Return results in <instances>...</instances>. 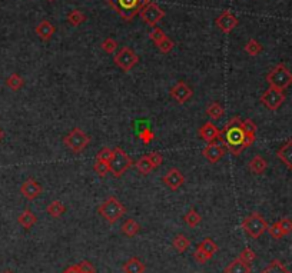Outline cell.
Instances as JSON below:
<instances>
[{
    "label": "cell",
    "mask_w": 292,
    "mask_h": 273,
    "mask_svg": "<svg viewBox=\"0 0 292 273\" xmlns=\"http://www.w3.org/2000/svg\"><path fill=\"white\" fill-rule=\"evenodd\" d=\"M18 222H19V225L22 227H25V229H30V227H33L36 223H38V217L36 215L32 212V210H23L22 213L18 217Z\"/></svg>",
    "instance_id": "ffe728a7"
},
{
    "label": "cell",
    "mask_w": 292,
    "mask_h": 273,
    "mask_svg": "<svg viewBox=\"0 0 292 273\" xmlns=\"http://www.w3.org/2000/svg\"><path fill=\"white\" fill-rule=\"evenodd\" d=\"M118 42L115 40V39L112 38H106L102 42V45H101V47L104 49V52H106L108 55H112V53H115L116 52V49H118Z\"/></svg>",
    "instance_id": "e575fe53"
},
{
    "label": "cell",
    "mask_w": 292,
    "mask_h": 273,
    "mask_svg": "<svg viewBox=\"0 0 292 273\" xmlns=\"http://www.w3.org/2000/svg\"><path fill=\"white\" fill-rule=\"evenodd\" d=\"M215 23H217V26L219 29H221V32H224V33H231L234 29L238 26V18H235L231 12H222L219 16L217 18V20H215Z\"/></svg>",
    "instance_id": "4fadbf2b"
},
{
    "label": "cell",
    "mask_w": 292,
    "mask_h": 273,
    "mask_svg": "<svg viewBox=\"0 0 292 273\" xmlns=\"http://www.w3.org/2000/svg\"><path fill=\"white\" fill-rule=\"evenodd\" d=\"M268 233L271 235V237H273V239H276V240H279V239H282L283 236V232L282 229H281V225H279V222H275V223H272L271 226H268Z\"/></svg>",
    "instance_id": "8d00e7d4"
},
{
    "label": "cell",
    "mask_w": 292,
    "mask_h": 273,
    "mask_svg": "<svg viewBox=\"0 0 292 273\" xmlns=\"http://www.w3.org/2000/svg\"><path fill=\"white\" fill-rule=\"evenodd\" d=\"M66 19L72 26H80V25L86 20V16L85 13L80 12V10H72V12L66 16Z\"/></svg>",
    "instance_id": "1f68e13d"
},
{
    "label": "cell",
    "mask_w": 292,
    "mask_h": 273,
    "mask_svg": "<svg viewBox=\"0 0 292 273\" xmlns=\"http://www.w3.org/2000/svg\"><path fill=\"white\" fill-rule=\"evenodd\" d=\"M197 249H199L201 252H204V253L207 254L208 257H209V260L215 256V253L218 252V245L211 239V237H207V239H204L198 246H197Z\"/></svg>",
    "instance_id": "7402d4cb"
},
{
    "label": "cell",
    "mask_w": 292,
    "mask_h": 273,
    "mask_svg": "<svg viewBox=\"0 0 292 273\" xmlns=\"http://www.w3.org/2000/svg\"><path fill=\"white\" fill-rule=\"evenodd\" d=\"M242 129H244V132L245 134H256V124H255L254 120H251V119H245V120H242Z\"/></svg>",
    "instance_id": "ab89813d"
},
{
    "label": "cell",
    "mask_w": 292,
    "mask_h": 273,
    "mask_svg": "<svg viewBox=\"0 0 292 273\" xmlns=\"http://www.w3.org/2000/svg\"><path fill=\"white\" fill-rule=\"evenodd\" d=\"M112 149H109V148H104V149H101V151L98 152V155H96V160H102V162H111L112 159Z\"/></svg>",
    "instance_id": "60d3db41"
},
{
    "label": "cell",
    "mask_w": 292,
    "mask_h": 273,
    "mask_svg": "<svg viewBox=\"0 0 292 273\" xmlns=\"http://www.w3.org/2000/svg\"><path fill=\"white\" fill-rule=\"evenodd\" d=\"M135 166H136V169L138 172L143 175V176H146V175H149L152 170L155 169V166L152 165V162L148 158V155H145V156H142L139 159L136 160V163H135Z\"/></svg>",
    "instance_id": "cb8c5ba5"
},
{
    "label": "cell",
    "mask_w": 292,
    "mask_h": 273,
    "mask_svg": "<svg viewBox=\"0 0 292 273\" xmlns=\"http://www.w3.org/2000/svg\"><path fill=\"white\" fill-rule=\"evenodd\" d=\"M3 273H13V272H10V270H6V272H3Z\"/></svg>",
    "instance_id": "681fc988"
},
{
    "label": "cell",
    "mask_w": 292,
    "mask_h": 273,
    "mask_svg": "<svg viewBox=\"0 0 292 273\" xmlns=\"http://www.w3.org/2000/svg\"><path fill=\"white\" fill-rule=\"evenodd\" d=\"M266 168H268V162L262 156H259V155L254 156L251 159V162H249V170L254 175H262V173H265Z\"/></svg>",
    "instance_id": "603a6c76"
},
{
    "label": "cell",
    "mask_w": 292,
    "mask_h": 273,
    "mask_svg": "<svg viewBox=\"0 0 292 273\" xmlns=\"http://www.w3.org/2000/svg\"><path fill=\"white\" fill-rule=\"evenodd\" d=\"M261 273H291V272H289V269H288L281 260L273 259L272 262L268 264Z\"/></svg>",
    "instance_id": "f1b7e54d"
},
{
    "label": "cell",
    "mask_w": 292,
    "mask_h": 273,
    "mask_svg": "<svg viewBox=\"0 0 292 273\" xmlns=\"http://www.w3.org/2000/svg\"><path fill=\"white\" fill-rule=\"evenodd\" d=\"M162 182L166 185V188H169L170 190L176 192L185 183V176L182 175V172L178 168H172V169H169V172H166L163 175Z\"/></svg>",
    "instance_id": "7c38bea8"
},
{
    "label": "cell",
    "mask_w": 292,
    "mask_h": 273,
    "mask_svg": "<svg viewBox=\"0 0 292 273\" xmlns=\"http://www.w3.org/2000/svg\"><path fill=\"white\" fill-rule=\"evenodd\" d=\"M106 2L126 22H132L135 16L146 5L151 3V0H106Z\"/></svg>",
    "instance_id": "7a4b0ae2"
},
{
    "label": "cell",
    "mask_w": 292,
    "mask_h": 273,
    "mask_svg": "<svg viewBox=\"0 0 292 273\" xmlns=\"http://www.w3.org/2000/svg\"><path fill=\"white\" fill-rule=\"evenodd\" d=\"M202 155L205 156V159L209 162V163H218L219 160L224 158L225 155V149L222 145H218V143H209L204 148L202 151Z\"/></svg>",
    "instance_id": "2e32d148"
},
{
    "label": "cell",
    "mask_w": 292,
    "mask_h": 273,
    "mask_svg": "<svg viewBox=\"0 0 292 273\" xmlns=\"http://www.w3.org/2000/svg\"><path fill=\"white\" fill-rule=\"evenodd\" d=\"M3 138H5V132L2 130V127H0V142L3 141Z\"/></svg>",
    "instance_id": "c3c4849f"
},
{
    "label": "cell",
    "mask_w": 292,
    "mask_h": 273,
    "mask_svg": "<svg viewBox=\"0 0 292 273\" xmlns=\"http://www.w3.org/2000/svg\"><path fill=\"white\" fill-rule=\"evenodd\" d=\"M139 230H141L139 223H138V222H135L133 219H126V220H125V223L122 225V233L125 236H128V237H133V236H136L138 233H139Z\"/></svg>",
    "instance_id": "484cf974"
},
{
    "label": "cell",
    "mask_w": 292,
    "mask_h": 273,
    "mask_svg": "<svg viewBox=\"0 0 292 273\" xmlns=\"http://www.w3.org/2000/svg\"><path fill=\"white\" fill-rule=\"evenodd\" d=\"M25 85V80H23V77L19 76L18 73H13V75H10L8 79H6V86L12 89L13 92H18L20 90L22 87Z\"/></svg>",
    "instance_id": "f546056e"
},
{
    "label": "cell",
    "mask_w": 292,
    "mask_h": 273,
    "mask_svg": "<svg viewBox=\"0 0 292 273\" xmlns=\"http://www.w3.org/2000/svg\"><path fill=\"white\" fill-rule=\"evenodd\" d=\"M148 158H149V160H151L152 165H153L155 168H158V166H160V165L163 163V156L160 155L159 152H152V153L148 155Z\"/></svg>",
    "instance_id": "7bdbcfd3"
},
{
    "label": "cell",
    "mask_w": 292,
    "mask_h": 273,
    "mask_svg": "<svg viewBox=\"0 0 292 273\" xmlns=\"http://www.w3.org/2000/svg\"><path fill=\"white\" fill-rule=\"evenodd\" d=\"M262 45L256 40V39H251L245 45V52L249 56H258L262 52Z\"/></svg>",
    "instance_id": "d6a6232c"
},
{
    "label": "cell",
    "mask_w": 292,
    "mask_h": 273,
    "mask_svg": "<svg viewBox=\"0 0 292 273\" xmlns=\"http://www.w3.org/2000/svg\"><path fill=\"white\" fill-rule=\"evenodd\" d=\"M198 133L199 138L204 142H207V145H209V143H217L218 139H219V134H221V130L215 126V123L207 122L199 127Z\"/></svg>",
    "instance_id": "5bb4252c"
},
{
    "label": "cell",
    "mask_w": 292,
    "mask_h": 273,
    "mask_svg": "<svg viewBox=\"0 0 292 273\" xmlns=\"http://www.w3.org/2000/svg\"><path fill=\"white\" fill-rule=\"evenodd\" d=\"M165 36H166V35H165V32H163L160 28H158V26H155V28L152 29L151 32H149V39H151L155 45H158V43H159L160 40L165 38Z\"/></svg>",
    "instance_id": "f35d334b"
},
{
    "label": "cell",
    "mask_w": 292,
    "mask_h": 273,
    "mask_svg": "<svg viewBox=\"0 0 292 273\" xmlns=\"http://www.w3.org/2000/svg\"><path fill=\"white\" fill-rule=\"evenodd\" d=\"M279 225H281V229H282L283 235H289L292 233V220L289 217H282L281 220H278Z\"/></svg>",
    "instance_id": "b9f144b4"
},
{
    "label": "cell",
    "mask_w": 292,
    "mask_h": 273,
    "mask_svg": "<svg viewBox=\"0 0 292 273\" xmlns=\"http://www.w3.org/2000/svg\"><path fill=\"white\" fill-rule=\"evenodd\" d=\"M276 156L288 169L292 170V139H289L286 143H283L282 146L276 151Z\"/></svg>",
    "instance_id": "e0dca14e"
},
{
    "label": "cell",
    "mask_w": 292,
    "mask_h": 273,
    "mask_svg": "<svg viewBox=\"0 0 292 273\" xmlns=\"http://www.w3.org/2000/svg\"><path fill=\"white\" fill-rule=\"evenodd\" d=\"M47 2H55V0H47Z\"/></svg>",
    "instance_id": "f907efd6"
},
{
    "label": "cell",
    "mask_w": 292,
    "mask_h": 273,
    "mask_svg": "<svg viewBox=\"0 0 292 273\" xmlns=\"http://www.w3.org/2000/svg\"><path fill=\"white\" fill-rule=\"evenodd\" d=\"M218 142L222 143V146L226 148L234 156H239L245 151V132L242 129V120L235 116L229 122L226 123L225 127L221 130Z\"/></svg>",
    "instance_id": "6da1fadb"
},
{
    "label": "cell",
    "mask_w": 292,
    "mask_h": 273,
    "mask_svg": "<svg viewBox=\"0 0 292 273\" xmlns=\"http://www.w3.org/2000/svg\"><path fill=\"white\" fill-rule=\"evenodd\" d=\"M169 94L172 96V99L175 100V102H178V103H186L189 99L193 96V92H192V89L189 87L185 82H176L175 85L170 87Z\"/></svg>",
    "instance_id": "8fae6325"
},
{
    "label": "cell",
    "mask_w": 292,
    "mask_h": 273,
    "mask_svg": "<svg viewBox=\"0 0 292 273\" xmlns=\"http://www.w3.org/2000/svg\"><path fill=\"white\" fill-rule=\"evenodd\" d=\"M183 220H185V223H186L188 226L197 227L199 223H201L202 217H201V215H199L195 209H189L188 212L185 213V216H183Z\"/></svg>",
    "instance_id": "4dcf8cb0"
},
{
    "label": "cell",
    "mask_w": 292,
    "mask_h": 273,
    "mask_svg": "<svg viewBox=\"0 0 292 273\" xmlns=\"http://www.w3.org/2000/svg\"><path fill=\"white\" fill-rule=\"evenodd\" d=\"M47 215L52 217H60L65 212H66V207L65 205L60 202V200H53L46 209Z\"/></svg>",
    "instance_id": "83f0119b"
},
{
    "label": "cell",
    "mask_w": 292,
    "mask_h": 273,
    "mask_svg": "<svg viewBox=\"0 0 292 273\" xmlns=\"http://www.w3.org/2000/svg\"><path fill=\"white\" fill-rule=\"evenodd\" d=\"M266 82L271 87H276L285 90L292 85V73L288 67L285 66L283 63H279L275 67H272L268 75H266Z\"/></svg>",
    "instance_id": "277c9868"
},
{
    "label": "cell",
    "mask_w": 292,
    "mask_h": 273,
    "mask_svg": "<svg viewBox=\"0 0 292 273\" xmlns=\"http://www.w3.org/2000/svg\"><path fill=\"white\" fill-rule=\"evenodd\" d=\"M153 138H155V134H153V132H152L151 129H145L143 132L141 133V141L143 142V143H151L152 141H153Z\"/></svg>",
    "instance_id": "bcb514c9"
},
{
    "label": "cell",
    "mask_w": 292,
    "mask_h": 273,
    "mask_svg": "<svg viewBox=\"0 0 292 273\" xmlns=\"http://www.w3.org/2000/svg\"><path fill=\"white\" fill-rule=\"evenodd\" d=\"M172 246H173V249H175L178 253H183V252L188 250V247L190 246V240H189L186 236L180 233V235H176L173 237Z\"/></svg>",
    "instance_id": "d4e9b609"
},
{
    "label": "cell",
    "mask_w": 292,
    "mask_h": 273,
    "mask_svg": "<svg viewBox=\"0 0 292 273\" xmlns=\"http://www.w3.org/2000/svg\"><path fill=\"white\" fill-rule=\"evenodd\" d=\"M139 16L143 23L149 25L152 28H155L160 20L165 18V10L160 8L158 3L151 2L149 5H146L143 9L139 12Z\"/></svg>",
    "instance_id": "30bf717a"
},
{
    "label": "cell",
    "mask_w": 292,
    "mask_h": 273,
    "mask_svg": "<svg viewBox=\"0 0 292 273\" xmlns=\"http://www.w3.org/2000/svg\"><path fill=\"white\" fill-rule=\"evenodd\" d=\"M156 46H158V49H159L162 53H170V52L173 50V47H175V43H173L172 39H169L168 36H165Z\"/></svg>",
    "instance_id": "d590c367"
},
{
    "label": "cell",
    "mask_w": 292,
    "mask_h": 273,
    "mask_svg": "<svg viewBox=\"0 0 292 273\" xmlns=\"http://www.w3.org/2000/svg\"><path fill=\"white\" fill-rule=\"evenodd\" d=\"M132 159L129 158L126 152L121 148H115L112 152V159L109 162L111 173L115 178H121L123 176V173L128 172V169L132 166Z\"/></svg>",
    "instance_id": "8992f818"
},
{
    "label": "cell",
    "mask_w": 292,
    "mask_h": 273,
    "mask_svg": "<svg viewBox=\"0 0 292 273\" xmlns=\"http://www.w3.org/2000/svg\"><path fill=\"white\" fill-rule=\"evenodd\" d=\"M77 266H79L80 273H96V269H94L93 264L90 263V262H87V260H82Z\"/></svg>",
    "instance_id": "ee69618b"
},
{
    "label": "cell",
    "mask_w": 292,
    "mask_h": 273,
    "mask_svg": "<svg viewBox=\"0 0 292 273\" xmlns=\"http://www.w3.org/2000/svg\"><path fill=\"white\" fill-rule=\"evenodd\" d=\"M113 62H115V65L119 67V69H122L123 72H129V70H132L133 67L138 65L139 56L133 52L131 47L123 46L122 49H119V52L115 55Z\"/></svg>",
    "instance_id": "ba28073f"
},
{
    "label": "cell",
    "mask_w": 292,
    "mask_h": 273,
    "mask_svg": "<svg viewBox=\"0 0 292 273\" xmlns=\"http://www.w3.org/2000/svg\"><path fill=\"white\" fill-rule=\"evenodd\" d=\"M193 259L198 262V263L204 264L207 263V262H209V257H208L207 254L204 253V252H201L199 249H197L195 252H193Z\"/></svg>",
    "instance_id": "f6af8a7d"
},
{
    "label": "cell",
    "mask_w": 292,
    "mask_h": 273,
    "mask_svg": "<svg viewBox=\"0 0 292 273\" xmlns=\"http://www.w3.org/2000/svg\"><path fill=\"white\" fill-rule=\"evenodd\" d=\"M207 114L212 119V120H219L222 119V116L225 114V109L222 107V104L218 102H212L207 107Z\"/></svg>",
    "instance_id": "4316f807"
},
{
    "label": "cell",
    "mask_w": 292,
    "mask_h": 273,
    "mask_svg": "<svg viewBox=\"0 0 292 273\" xmlns=\"http://www.w3.org/2000/svg\"><path fill=\"white\" fill-rule=\"evenodd\" d=\"M224 272L225 273H251L252 272V269H251V264L244 262V260H242V259H239V257H236V259H234L231 263L226 266L225 269H224Z\"/></svg>",
    "instance_id": "d6986e66"
},
{
    "label": "cell",
    "mask_w": 292,
    "mask_h": 273,
    "mask_svg": "<svg viewBox=\"0 0 292 273\" xmlns=\"http://www.w3.org/2000/svg\"><path fill=\"white\" fill-rule=\"evenodd\" d=\"M55 30H56V29H55V26H53L49 20H42L38 26H36V29H35L36 35H38L42 40H45V42L52 39V36L55 35Z\"/></svg>",
    "instance_id": "ac0fdd59"
},
{
    "label": "cell",
    "mask_w": 292,
    "mask_h": 273,
    "mask_svg": "<svg viewBox=\"0 0 292 273\" xmlns=\"http://www.w3.org/2000/svg\"><path fill=\"white\" fill-rule=\"evenodd\" d=\"M286 96L283 93V90L281 89H276V87H268L264 92V94L261 96V103L264 104L268 110H278L285 102Z\"/></svg>",
    "instance_id": "9c48e42d"
},
{
    "label": "cell",
    "mask_w": 292,
    "mask_h": 273,
    "mask_svg": "<svg viewBox=\"0 0 292 273\" xmlns=\"http://www.w3.org/2000/svg\"><path fill=\"white\" fill-rule=\"evenodd\" d=\"M239 259H242L244 262H246V263H252L255 259H256V254H255V252L251 249V247H245L241 253H239V256H238Z\"/></svg>",
    "instance_id": "74e56055"
},
{
    "label": "cell",
    "mask_w": 292,
    "mask_h": 273,
    "mask_svg": "<svg viewBox=\"0 0 292 273\" xmlns=\"http://www.w3.org/2000/svg\"><path fill=\"white\" fill-rule=\"evenodd\" d=\"M20 193L23 195V198L28 200H35L40 196L42 193V186L39 185L35 179H28L23 182V185L20 186Z\"/></svg>",
    "instance_id": "9a60e30c"
},
{
    "label": "cell",
    "mask_w": 292,
    "mask_h": 273,
    "mask_svg": "<svg viewBox=\"0 0 292 273\" xmlns=\"http://www.w3.org/2000/svg\"><path fill=\"white\" fill-rule=\"evenodd\" d=\"M63 143L66 145L67 149H70L73 153H80V152L85 151L86 148H87V145L90 143V138L82 129L73 127L63 138Z\"/></svg>",
    "instance_id": "52a82bcc"
},
{
    "label": "cell",
    "mask_w": 292,
    "mask_h": 273,
    "mask_svg": "<svg viewBox=\"0 0 292 273\" xmlns=\"http://www.w3.org/2000/svg\"><path fill=\"white\" fill-rule=\"evenodd\" d=\"M242 229L252 239H259L268 230V223L261 213L254 212L242 220Z\"/></svg>",
    "instance_id": "5b68a950"
},
{
    "label": "cell",
    "mask_w": 292,
    "mask_h": 273,
    "mask_svg": "<svg viewBox=\"0 0 292 273\" xmlns=\"http://www.w3.org/2000/svg\"><path fill=\"white\" fill-rule=\"evenodd\" d=\"M123 272L125 273H143L145 264L142 263L139 257H131L123 263Z\"/></svg>",
    "instance_id": "44dd1931"
},
{
    "label": "cell",
    "mask_w": 292,
    "mask_h": 273,
    "mask_svg": "<svg viewBox=\"0 0 292 273\" xmlns=\"http://www.w3.org/2000/svg\"><path fill=\"white\" fill-rule=\"evenodd\" d=\"M98 213L104 217L108 223L115 225L126 213V207L123 206V203H121L115 196H111L98 207Z\"/></svg>",
    "instance_id": "3957f363"
},
{
    "label": "cell",
    "mask_w": 292,
    "mask_h": 273,
    "mask_svg": "<svg viewBox=\"0 0 292 273\" xmlns=\"http://www.w3.org/2000/svg\"><path fill=\"white\" fill-rule=\"evenodd\" d=\"M93 170L96 172V175L101 176V178H105V176H108V173H111L109 163L102 162V160H96V163L93 165Z\"/></svg>",
    "instance_id": "836d02e7"
},
{
    "label": "cell",
    "mask_w": 292,
    "mask_h": 273,
    "mask_svg": "<svg viewBox=\"0 0 292 273\" xmlns=\"http://www.w3.org/2000/svg\"><path fill=\"white\" fill-rule=\"evenodd\" d=\"M63 273H80V270H79V266L77 264H73V266H69Z\"/></svg>",
    "instance_id": "7dc6e473"
}]
</instances>
